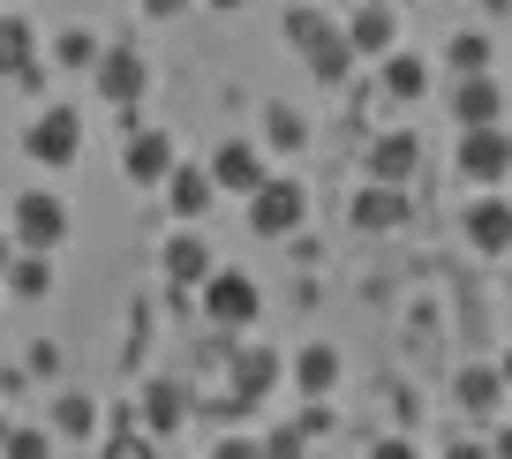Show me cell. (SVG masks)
<instances>
[{
    "instance_id": "cell-30",
    "label": "cell",
    "mask_w": 512,
    "mask_h": 459,
    "mask_svg": "<svg viewBox=\"0 0 512 459\" xmlns=\"http://www.w3.org/2000/svg\"><path fill=\"white\" fill-rule=\"evenodd\" d=\"M106 459H159V437L128 429V437H106Z\"/></svg>"
},
{
    "instance_id": "cell-3",
    "label": "cell",
    "mask_w": 512,
    "mask_h": 459,
    "mask_svg": "<svg viewBox=\"0 0 512 459\" xmlns=\"http://www.w3.org/2000/svg\"><path fill=\"white\" fill-rule=\"evenodd\" d=\"M8 241L53 256V249L68 241V204H61L53 189H23V196H16V226H8Z\"/></svg>"
},
{
    "instance_id": "cell-17",
    "label": "cell",
    "mask_w": 512,
    "mask_h": 459,
    "mask_svg": "<svg viewBox=\"0 0 512 459\" xmlns=\"http://www.w3.org/2000/svg\"><path fill=\"white\" fill-rule=\"evenodd\" d=\"M159 189H166V204H174L181 219H204V211H211V196H219V189H211V174H204V166H174V174H166Z\"/></svg>"
},
{
    "instance_id": "cell-2",
    "label": "cell",
    "mask_w": 512,
    "mask_h": 459,
    "mask_svg": "<svg viewBox=\"0 0 512 459\" xmlns=\"http://www.w3.org/2000/svg\"><path fill=\"white\" fill-rule=\"evenodd\" d=\"M23 151H31L38 166H76V159H83V113H76V106L31 113V128H23Z\"/></svg>"
},
{
    "instance_id": "cell-32",
    "label": "cell",
    "mask_w": 512,
    "mask_h": 459,
    "mask_svg": "<svg viewBox=\"0 0 512 459\" xmlns=\"http://www.w3.org/2000/svg\"><path fill=\"white\" fill-rule=\"evenodd\" d=\"M211 459H264V444H256V437H219Z\"/></svg>"
},
{
    "instance_id": "cell-16",
    "label": "cell",
    "mask_w": 512,
    "mask_h": 459,
    "mask_svg": "<svg viewBox=\"0 0 512 459\" xmlns=\"http://www.w3.org/2000/svg\"><path fill=\"white\" fill-rule=\"evenodd\" d=\"M452 113H460V128H497V113H505V91H497L490 76H467L460 91H452Z\"/></svg>"
},
{
    "instance_id": "cell-19",
    "label": "cell",
    "mask_w": 512,
    "mask_h": 459,
    "mask_svg": "<svg viewBox=\"0 0 512 459\" xmlns=\"http://www.w3.org/2000/svg\"><path fill=\"white\" fill-rule=\"evenodd\" d=\"M339 38H347V53H392V8H362L354 23H339Z\"/></svg>"
},
{
    "instance_id": "cell-26",
    "label": "cell",
    "mask_w": 512,
    "mask_h": 459,
    "mask_svg": "<svg viewBox=\"0 0 512 459\" xmlns=\"http://www.w3.org/2000/svg\"><path fill=\"white\" fill-rule=\"evenodd\" d=\"M452 68H460V76H482V68H490V38L460 31V38H452Z\"/></svg>"
},
{
    "instance_id": "cell-36",
    "label": "cell",
    "mask_w": 512,
    "mask_h": 459,
    "mask_svg": "<svg viewBox=\"0 0 512 459\" xmlns=\"http://www.w3.org/2000/svg\"><path fill=\"white\" fill-rule=\"evenodd\" d=\"M445 459H490V452H482V437H475V444H452Z\"/></svg>"
},
{
    "instance_id": "cell-9",
    "label": "cell",
    "mask_w": 512,
    "mask_h": 459,
    "mask_svg": "<svg viewBox=\"0 0 512 459\" xmlns=\"http://www.w3.org/2000/svg\"><path fill=\"white\" fill-rule=\"evenodd\" d=\"M460 226H467V249H475V256H512V204H505V196L482 189Z\"/></svg>"
},
{
    "instance_id": "cell-5",
    "label": "cell",
    "mask_w": 512,
    "mask_h": 459,
    "mask_svg": "<svg viewBox=\"0 0 512 459\" xmlns=\"http://www.w3.org/2000/svg\"><path fill=\"white\" fill-rule=\"evenodd\" d=\"M204 174H211V189H219V196H256V181L272 174V166H264V151H256L249 136H226L219 151L204 159Z\"/></svg>"
},
{
    "instance_id": "cell-20",
    "label": "cell",
    "mask_w": 512,
    "mask_h": 459,
    "mask_svg": "<svg viewBox=\"0 0 512 459\" xmlns=\"http://www.w3.org/2000/svg\"><path fill=\"white\" fill-rule=\"evenodd\" d=\"M332 384H339V354L332 347H302L294 354V392L302 399H324Z\"/></svg>"
},
{
    "instance_id": "cell-10",
    "label": "cell",
    "mask_w": 512,
    "mask_h": 459,
    "mask_svg": "<svg viewBox=\"0 0 512 459\" xmlns=\"http://www.w3.org/2000/svg\"><path fill=\"white\" fill-rule=\"evenodd\" d=\"M91 76H98V91H106L113 106H128V98H144L151 68H144V53H136V46H98Z\"/></svg>"
},
{
    "instance_id": "cell-35",
    "label": "cell",
    "mask_w": 512,
    "mask_h": 459,
    "mask_svg": "<svg viewBox=\"0 0 512 459\" xmlns=\"http://www.w3.org/2000/svg\"><path fill=\"white\" fill-rule=\"evenodd\" d=\"M189 0H144V16H181Z\"/></svg>"
},
{
    "instance_id": "cell-28",
    "label": "cell",
    "mask_w": 512,
    "mask_h": 459,
    "mask_svg": "<svg viewBox=\"0 0 512 459\" xmlns=\"http://www.w3.org/2000/svg\"><path fill=\"white\" fill-rule=\"evenodd\" d=\"M53 53H61L68 68H91V61H98V38L83 31V23H68V31H61V46H53Z\"/></svg>"
},
{
    "instance_id": "cell-14",
    "label": "cell",
    "mask_w": 512,
    "mask_h": 459,
    "mask_svg": "<svg viewBox=\"0 0 512 459\" xmlns=\"http://www.w3.org/2000/svg\"><path fill=\"white\" fill-rule=\"evenodd\" d=\"M452 399H460L475 422H490L497 407H505V377H497V362H482V369H460L452 377Z\"/></svg>"
},
{
    "instance_id": "cell-24",
    "label": "cell",
    "mask_w": 512,
    "mask_h": 459,
    "mask_svg": "<svg viewBox=\"0 0 512 459\" xmlns=\"http://www.w3.org/2000/svg\"><path fill=\"white\" fill-rule=\"evenodd\" d=\"M302 143H309V121H302L294 106H272V113H264V143H256L264 159H272V151H302Z\"/></svg>"
},
{
    "instance_id": "cell-39",
    "label": "cell",
    "mask_w": 512,
    "mask_h": 459,
    "mask_svg": "<svg viewBox=\"0 0 512 459\" xmlns=\"http://www.w3.org/2000/svg\"><path fill=\"white\" fill-rule=\"evenodd\" d=\"M211 8H249V0H211Z\"/></svg>"
},
{
    "instance_id": "cell-1",
    "label": "cell",
    "mask_w": 512,
    "mask_h": 459,
    "mask_svg": "<svg viewBox=\"0 0 512 459\" xmlns=\"http://www.w3.org/2000/svg\"><path fill=\"white\" fill-rule=\"evenodd\" d=\"M302 219H309V189L294 174H264V181H256V196H249V226H256V234L279 241V234H294Z\"/></svg>"
},
{
    "instance_id": "cell-22",
    "label": "cell",
    "mask_w": 512,
    "mask_h": 459,
    "mask_svg": "<svg viewBox=\"0 0 512 459\" xmlns=\"http://www.w3.org/2000/svg\"><path fill=\"white\" fill-rule=\"evenodd\" d=\"M0 279L16 286V294H23V301H46V294H53V256H38V249H23V256H16V264L0 271Z\"/></svg>"
},
{
    "instance_id": "cell-13",
    "label": "cell",
    "mask_w": 512,
    "mask_h": 459,
    "mask_svg": "<svg viewBox=\"0 0 512 459\" xmlns=\"http://www.w3.org/2000/svg\"><path fill=\"white\" fill-rule=\"evenodd\" d=\"M226 377H234V407H256V399H272V384H279V354L272 347H241Z\"/></svg>"
},
{
    "instance_id": "cell-8",
    "label": "cell",
    "mask_w": 512,
    "mask_h": 459,
    "mask_svg": "<svg viewBox=\"0 0 512 459\" xmlns=\"http://www.w3.org/2000/svg\"><path fill=\"white\" fill-rule=\"evenodd\" d=\"M415 166H422L415 128H392V136L369 143V181H377V189H415Z\"/></svg>"
},
{
    "instance_id": "cell-33",
    "label": "cell",
    "mask_w": 512,
    "mask_h": 459,
    "mask_svg": "<svg viewBox=\"0 0 512 459\" xmlns=\"http://www.w3.org/2000/svg\"><path fill=\"white\" fill-rule=\"evenodd\" d=\"M369 459H422V452H415V437H377Z\"/></svg>"
},
{
    "instance_id": "cell-12",
    "label": "cell",
    "mask_w": 512,
    "mask_h": 459,
    "mask_svg": "<svg viewBox=\"0 0 512 459\" xmlns=\"http://www.w3.org/2000/svg\"><path fill=\"white\" fill-rule=\"evenodd\" d=\"M159 271H166L174 286H204L211 271H219V256H211V241H204V234H166Z\"/></svg>"
},
{
    "instance_id": "cell-11",
    "label": "cell",
    "mask_w": 512,
    "mask_h": 459,
    "mask_svg": "<svg viewBox=\"0 0 512 459\" xmlns=\"http://www.w3.org/2000/svg\"><path fill=\"white\" fill-rule=\"evenodd\" d=\"M407 211H415V196H407V189H377V181H369V189H354L347 219L362 226V234H400Z\"/></svg>"
},
{
    "instance_id": "cell-4",
    "label": "cell",
    "mask_w": 512,
    "mask_h": 459,
    "mask_svg": "<svg viewBox=\"0 0 512 459\" xmlns=\"http://www.w3.org/2000/svg\"><path fill=\"white\" fill-rule=\"evenodd\" d=\"M204 317L219 324V332H249V324L264 317L256 279H249V271H211V279H204Z\"/></svg>"
},
{
    "instance_id": "cell-37",
    "label": "cell",
    "mask_w": 512,
    "mask_h": 459,
    "mask_svg": "<svg viewBox=\"0 0 512 459\" xmlns=\"http://www.w3.org/2000/svg\"><path fill=\"white\" fill-rule=\"evenodd\" d=\"M8 264H16V241H8V226H0V271H8Z\"/></svg>"
},
{
    "instance_id": "cell-7",
    "label": "cell",
    "mask_w": 512,
    "mask_h": 459,
    "mask_svg": "<svg viewBox=\"0 0 512 459\" xmlns=\"http://www.w3.org/2000/svg\"><path fill=\"white\" fill-rule=\"evenodd\" d=\"M181 166V151H174V128H136L128 136V159H121V174L136 181V189H159L166 174Z\"/></svg>"
},
{
    "instance_id": "cell-31",
    "label": "cell",
    "mask_w": 512,
    "mask_h": 459,
    "mask_svg": "<svg viewBox=\"0 0 512 459\" xmlns=\"http://www.w3.org/2000/svg\"><path fill=\"white\" fill-rule=\"evenodd\" d=\"M302 452H309V437H302V429H294V422L264 437V459H302Z\"/></svg>"
},
{
    "instance_id": "cell-25",
    "label": "cell",
    "mask_w": 512,
    "mask_h": 459,
    "mask_svg": "<svg viewBox=\"0 0 512 459\" xmlns=\"http://www.w3.org/2000/svg\"><path fill=\"white\" fill-rule=\"evenodd\" d=\"M53 437H91V429H98V407H91V392H61V399H53Z\"/></svg>"
},
{
    "instance_id": "cell-15",
    "label": "cell",
    "mask_w": 512,
    "mask_h": 459,
    "mask_svg": "<svg viewBox=\"0 0 512 459\" xmlns=\"http://www.w3.org/2000/svg\"><path fill=\"white\" fill-rule=\"evenodd\" d=\"M181 422H189V392H181L174 377H159L144 392V437H174Z\"/></svg>"
},
{
    "instance_id": "cell-18",
    "label": "cell",
    "mask_w": 512,
    "mask_h": 459,
    "mask_svg": "<svg viewBox=\"0 0 512 459\" xmlns=\"http://www.w3.org/2000/svg\"><path fill=\"white\" fill-rule=\"evenodd\" d=\"M38 68V31L23 16H0V76H31Z\"/></svg>"
},
{
    "instance_id": "cell-23",
    "label": "cell",
    "mask_w": 512,
    "mask_h": 459,
    "mask_svg": "<svg viewBox=\"0 0 512 459\" xmlns=\"http://www.w3.org/2000/svg\"><path fill=\"white\" fill-rule=\"evenodd\" d=\"M384 91H392V98H422V91H430V68H422V53H400V46L384 53Z\"/></svg>"
},
{
    "instance_id": "cell-38",
    "label": "cell",
    "mask_w": 512,
    "mask_h": 459,
    "mask_svg": "<svg viewBox=\"0 0 512 459\" xmlns=\"http://www.w3.org/2000/svg\"><path fill=\"white\" fill-rule=\"evenodd\" d=\"M497 377H505V392H512V347H505V362H497Z\"/></svg>"
},
{
    "instance_id": "cell-34",
    "label": "cell",
    "mask_w": 512,
    "mask_h": 459,
    "mask_svg": "<svg viewBox=\"0 0 512 459\" xmlns=\"http://www.w3.org/2000/svg\"><path fill=\"white\" fill-rule=\"evenodd\" d=\"M482 452H490V459H512V422H497L490 437H482Z\"/></svg>"
},
{
    "instance_id": "cell-27",
    "label": "cell",
    "mask_w": 512,
    "mask_h": 459,
    "mask_svg": "<svg viewBox=\"0 0 512 459\" xmlns=\"http://www.w3.org/2000/svg\"><path fill=\"white\" fill-rule=\"evenodd\" d=\"M0 452H8V459H53V429H8Z\"/></svg>"
},
{
    "instance_id": "cell-6",
    "label": "cell",
    "mask_w": 512,
    "mask_h": 459,
    "mask_svg": "<svg viewBox=\"0 0 512 459\" xmlns=\"http://www.w3.org/2000/svg\"><path fill=\"white\" fill-rule=\"evenodd\" d=\"M460 174L475 189H497L512 174V136L505 128H460Z\"/></svg>"
},
{
    "instance_id": "cell-29",
    "label": "cell",
    "mask_w": 512,
    "mask_h": 459,
    "mask_svg": "<svg viewBox=\"0 0 512 459\" xmlns=\"http://www.w3.org/2000/svg\"><path fill=\"white\" fill-rule=\"evenodd\" d=\"M309 68H317V76H324V83H339V76H347V68H354V53H347V38H332V46H317V53H309Z\"/></svg>"
},
{
    "instance_id": "cell-40",
    "label": "cell",
    "mask_w": 512,
    "mask_h": 459,
    "mask_svg": "<svg viewBox=\"0 0 512 459\" xmlns=\"http://www.w3.org/2000/svg\"><path fill=\"white\" fill-rule=\"evenodd\" d=\"M505 286H512V279H505Z\"/></svg>"
},
{
    "instance_id": "cell-21",
    "label": "cell",
    "mask_w": 512,
    "mask_h": 459,
    "mask_svg": "<svg viewBox=\"0 0 512 459\" xmlns=\"http://www.w3.org/2000/svg\"><path fill=\"white\" fill-rule=\"evenodd\" d=\"M332 38H339V23L324 16V8H287V46L302 53V61H309L317 46H332Z\"/></svg>"
}]
</instances>
